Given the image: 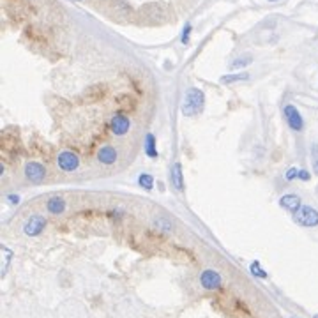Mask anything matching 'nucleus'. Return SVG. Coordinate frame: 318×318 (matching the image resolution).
Wrapping results in <instances>:
<instances>
[{
	"label": "nucleus",
	"instance_id": "obj_8",
	"mask_svg": "<svg viewBox=\"0 0 318 318\" xmlns=\"http://www.w3.org/2000/svg\"><path fill=\"white\" fill-rule=\"evenodd\" d=\"M112 131L113 134H117V136H122L129 131V119L122 113H117V115H113L112 117Z\"/></svg>",
	"mask_w": 318,
	"mask_h": 318
},
{
	"label": "nucleus",
	"instance_id": "obj_22",
	"mask_svg": "<svg viewBox=\"0 0 318 318\" xmlns=\"http://www.w3.org/2000/svg\"><path fill=\"white\" fill-rule=\"evenodd\" d=\"M299 179H301V181H310L311 173L308 172V170H299Z\"/></svg>",
	"mask_w": 318,
	"mask_h": 318
},
{
	"label": "nucleus",
	"instance_id": "obj_12",
	"mask_svg": "<svg viewBox=\"0 0 318 318\" xmlns=\"http://www.w3.org/2000/svg\"><path fill=\"white\" fill-rule=\"evenodd\" d=\"M46 207H48V210L52 214H62L65 209V201L62 196H53L46 201Z\"/></svg>",
	"mask_w": 318,
	"mask_h": 318
},
{
	"label": "nucleus",
	"instance_id": "obj_13",
	"mask_svg": "<svg viewBox=\"0 0 318 318\" xmlns=\"http://www.w3.org/2000/svg\"><path fill=\"white\" fill-rule=\"evenodd\" d=\"M145 152L149 157H157V150H156V138L154 134H147L145 136Z\"/></svg>",
	"mask_w": 318,
	"mask_h": 318
},
{
	"label": "nucleus",
	"instance_id": "obj_3",
	"mask_svg": "<svg viewBox=\"0 0 318 318\" xmlns=\"http://www.w3.org/2000/svg\"><path fill=\"white\" fill-rule=\"evenodd\" d=\"M46 226V219L43 218V216H39V214H34V216H30V218L27 219V223H25L23 226V232L27 235H30V237H36V235H39L43 230H45Z\"/></svg>",
	"mask_w": 318,
	"mask_h": 318
},
{
	"label": "nucleus",
	"instance_id": "obj_14",
	"mask_svg": "<svg viewBox=\"0 0 318 318\" xmlns=\"http://www.w3.org/2000/svg\"><path fill=\"white\" fill-rule=\"evenodd\" d=\"M138 184L141 186V188H145V190H152L154 188V179L150 177L149 173H141L140 177H138Z\"/></svg>",
	"mask_w": 318,
	"mask_h": 318
},
{
	"label": "nucleus",
	"instance_id": "obj_11",
	"mask_svg": "<svg viewBox=\"0 0 318 318\" xmlns=\"http://www.w3.org/2000/svg\"><path fill=\"white\" fill-rule=\"evenodd\" d=\"M170 179H172V184H173L175 190H179V191L184 190V179H182V165L181 163H175V165L172 166Z\"/></svg>",
	"mask_w": 318,
	"mask_h": 318
},
{
	"label": "nucleus",
	"instance_id": "obj_17",
	"mask_svg": "<svg viewBox=\"0 0 318 318\" xmlns=\"http://www.w3.org/2000/svg\"><path fill=\"white\" fill-rule=\"evenodd\" d=\"M311 163H313V172L318 175V143L311 147Z\"/></svg>",
	"mask_w": 318,
	"mask_h": 318
},
{
	"label": "nucleus",
	"instance_id": "obj_18",
	"mask_svg": "<svg viewBox=\"0 0 318 318\" xmlns=\"http://www.w3.org/2000/svg\"><path fill=\"white\" fill-rule=\"evenodd\" d=\"M4 267H2V276H4L5 272H7V267H9V262H11V258H12V253H11V250H7V248H4Z\"/></svg>",
	"mask_w": 318,
	"mask_h": 318
},
{
	"label": "nucleus",
	"instance_id": "obj_20",
	"mask_svg": "<svg viewBox=\"0 0 318 318\" xmlns=\"http://www.w3.org/2000/svg\"><path fill=\"white\" fill-rule=\"evenodd\" d=\"M286 181H294V179H299V170L297 168H290L288 172L285 173Z\"/></svg>",
	"mask_w": 318,
	"mask_h": 318
},
{
	"label": "nucleus",
	"instance_id": "obj_15",
	"mask_svg": "<svg viewBox=\"0 0 318 318\" xmlns=\"http://www.w3.org/2000/svg\"><path fill=\"white\" fill-rule=\"evenodd\" d=\"M250 74L248 73H239V74H228V76L221 78V83H234V81H241V80H248Z\"/></svg>",
	"mask_w": 318,
	"mask_h": 318
},
{
	"label": "nucleus",
	"instance_id": "obj_2",
	"mask_svg": "<svg viewBox=\"0 0 318 318\" xmlns=\"http://www.w3.org/2000/svg\"><path fill=\"white\" fill-rule=\"evenodd\" d=\"M294 221L301 226H308V228L318 226V210L313 209V207L302 205L301 209L294 214Z\"/></svg>",
	"mask_w": 318,
	"mask_h": 318
},
{
	"label": "nucleus",
	"instance_id": "obj_24",
	"mask_svg": "<svg viewBox=\"0 0 318 318\" xmlns=\"http://www.w3.org/2000/svg\"><path fill=\"white\" fill-rule=\"evenodd\" d=\"M313 318H318V315H313Z\"/></svg>",
	"mask_w": 318,
	"mask_h": 318
},
{
	"label": "nucleus",
	"instance_id": "obj_23",
	"mask_svg": "<svg viewBox=\"0 0 318 318\" xmlns=\"http://www.w3.org/2000/svg\"><path fill=\"white\" fill-rule=\"evenodd\" d=\"M7 200L11 201V203H18V201H20V198H18V196H14V194H9V196H7Z\"/></svg>",
	"mask_w": 318,
	"mask_h": 318
},
{
	"label": "nucleus",
	"instance_id": "obj_7",
	"mask_svg": "<svg viewBox=\"0 0 318 318\" xmlns=\"http://www.w3.org/2000/svg\"><path fill=\"white\" fill-rule=\"evenodd\" d=\"M200 283L203 288L207 290H218L219 286H221V276H219L216 270H203L200 276Z\"/></svg>",
	"mask_w": 318,
	"mask_h": 318
},
{
	"label": "nucleus",
	"instance_id": "obj_6",
	"mask_svg": "<svg viewBox=\"0 0 318 318\" xmlns=\"http://www.w3.org/2000/svg\"><path fill=\"white\" fill-rule=\"evenodd\" d=\"M57 163H59L61 170H64V172H73V170H76L78 165H80V159H78L76 154L69 152V150H64V152L59 154Z\"/></svg>",
	"mask_w": 318,
	"mask_h": 318
},
{
	"label": "nucleus",
	"instance_id": "obj_10",
	"mask_svg": "<svg viewBox=\"0 0 318 318\" xmlns=\"http://www.w3.org/2000/svg\"><path fill=\"white\" fill-rule=\"evenodd\" d=\"M97 159H99L103 165H112V163L117 161V150L113 149L112 145L101 147L99 152H97Z\"/></svg>",
	"mask_w": 318,
	"mask_h": 318
},
{
	"label": "nucleus",
	"instance_id": "obj_21",
	"mask_svg": "<svg viewBox=\"0 0 318 318\" xmlns=\"http://www.w3.org/2000/svg\"><path fill=\"white\" fill-rule=\"evenodd\" d=\"M190 32H191V25L188 23L184 27V34H182V43H184V45H188V43H190Z\"/></svg>",
	"mask_w": 318,
	"mask_h": 318
},
{
	"label": "nucleus",
	"instance_id": "obj_9",
	"mask_svg": "<svg viewBox=\"0 0 318 318\" xmlns=\"http://www.w3.org/2000/svg\"><path fill=\"white\" fill-rule=\"evenodd\" d=\"M279 205H281L283 209L290 210L292 214H295L302 207V203L297 194H285V196L279 198Z\"/></svg>",
	"mask_w": 318,
	"mask_h": 318
},
{
	"label": "nucleus",
	"instance_id": "obj_4",
	"mask_svg": "<svg viewBox=\"0 0 318 318\" xmlns=\"http://www.w3.org/2000/svg\"><path fill=\"white\" fill-rule=\"evenodd\" d=\"M25 175H27V179L30 182H36V184H39V182L45 181L46 170H45V166L41 165V163L30 161V163H27V166H25Z\"/></svg>",
	"mask_w": 318,
	"mask_h": 318
},
{
	"label": "nucleus",
	"instance_id": "obj_5",
	"mask_svg": "<svg viewBox=\"0 0 318 318\" xmlns=\"http://www.w3.org/2000/svg\"><path fill=\"white\" fill-rule=\"evenodd\" d=\"M285 119L294 131H297V133L299 131H302V127H304V121H302V115L299 113V110L295 108V106H292V105L285 106Z\"/></svg>",
	"mask_w": 318,
	"mask_h": 318
},
{
	"label": "nucleus",
	"instance_id": "obj_1",
	"mask_svg": "<svg viewBox=\"0 0 318 318\" xmlns=\"http://www.w3.org/2000/svg\"><path fill=\"white\" fill-rule=\"evenodd\" d=\"M205 105V96L198 89H190L186 92L184 101H182V113L186 117H194L203 110Z\"/></svg>",
	"mask_w": 318,
	"mask_h": 318
},
{
	"label": "nucleus",
	"instance_id": "obj_16",
	"mask_svg": "<svg viewBox=\"0 0 318 318\" xmlns=\"http://www.w3.org/2000/svg\"><path fill=\"white\" fill-rule=\"evenodd\" d=\"M250 269H251V272H253L254 276H258V278H262V279L267 278V272L262 269V267H260V263H258V262H253V263H251Z\"/></svg>",
	"mask_w": 318,
	"mask_h": 318
},
{
	"label": "nucleus",
	"instance_id": "obj_19",
	"mask_svg": "<svg viewBox=\"0 0 318 318\" xmlns=\"http://www.w3.org/2000/svg\"><path fill=\"white\" fill-rule=\"evenodd\" d=\"M251 62V57H242V59H237L235 62H232V67L237 69V67H244Z\"/></svg>",
	"mask_w": 318,
	"mask_h": 318
}]
</instances>
